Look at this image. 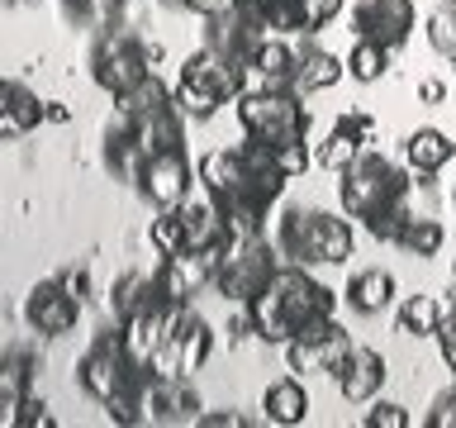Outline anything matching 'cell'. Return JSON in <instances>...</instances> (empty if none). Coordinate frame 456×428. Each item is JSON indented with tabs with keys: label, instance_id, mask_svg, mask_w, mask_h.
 Masks as SVG:
<instances>
[{
	"label": "cell",
	"instance_id": "obj_35",
	"mask_svg": "<svg viewBox=\"0 0 456 428\" xmlns=\"http://www.w3.org/2000/svg\"><path fill=\"white\" fill-rule=\"evenodd\" d=\"M428 428H456V385H447V391L433 395V409H428Z\"/></svg>",
	"mask_w": 456,
	"mask_h": 428
},
{
	"label": "cell",
	"instance_id": "obj_18",
	"mask_svg": "<svg viewBox=\"0 0 456 428\" xmlns=\"http://www.w3.org/2000/svg\"><path fill=\"white\" fill-rule=\"evenodd\" d=\"M242 177H248V167H242L238 148H209L200 157V185H205L214 200H228L242 185Z\"/></svg>",
	"mask_w": 456,
	"mask_h": 428
},
{
	"label": "cell",
	"instance_id": "obj_32",
	"mask_svg": "<svg viewBox=\"0 0 456 428\" xmlns=\"http://www.w3.org/2000/svg\"><path fill=\"white\" fill-rule=\"evenodd\" d=\"M48 424H53V405L28 391L24 405H20V414H14V428H48Z\"/></svg>",
	"mask_w": 456,
	"mask_h": 428
},
{
	"label": "cell",
	"instance_id": "obj_7",
	"mask_svg": "<svg viewBox=\"0 0 456 428\" xmlns=\"http://www.w3.org/2000/svg\"><path fill=\"white\" fill-rule=\"evenodd\" d=\"M352 252H356L352 219H342L333 210H309V234H305L299 267H342Z\"/></svg>",
	"mask_w": 456,
	"mask_h": 428
},
{
	"label": "cell",
	"instance_id": "obj_44",
	"mask_svg": "<svg viewBox=\"0 0 456 428\" xmlns=\"http://www.w3.org/2000/svg\"><path fill=\"white\" fill-rule=\"evenodd\" d=\"M452 77H456V57H452Z\"/></svg>",
	"mask_w": 456,
	"mask_h": 428
},
{
	"label": "cell",
	"instance_id": "obj_24",
	"mask_svg": "<svg viewBox=\"0 0 456 428\" xmlns=\"http://www.w3.org/2000/svg\"><path fill=\"white\" fill-rule=\"evenodd\" d=\"M362 148L366 143L352 134V128H342V124H333V134H328L323 143H319V157H314V162H319L323 171H333V177H342V171H347L356 157H362Z\"/></svg>",
	"mask_w": 456,
	"mask_h": 428
},
{
	"label": "cell",
	"instance_id": "obj_37",
	"mask_svg": "<svg viewBox=\"0 0 456 428\" xmlns=\"http://www.w3.org/2000/svg\"><path fill=\"white\" fill-rule=\"evenodd\" d=\"M437 348H442V362H447L452 381H456V309H447V319L437 328Z\"/></svg>",
	"mask_w": 456,
	"mask_h": 428
},
{
	"label": "cell",
	"instance_id": "obj_22",
	"mask_svg": "<svg viewBox=\"0 0 456 428\" xmlns=\"http://www.w3.org/2000/svg\"><path fill=\"white\" fill-rule=\"evenodd\" d=\"M148 285H152V271H138V267H124L119 276L110 281V291H105V305L114 319H134V309L142 305V295H148Z\"/></svg>",
	"mask_w": 456,
	"mask_h": 428
},
{
	"label": "cell",
	"instance_id": "obj_3",
	"mask_svg": "<svg viewBox=\"0 0 456 428\" xmlns=\"http://www.w3.org/2000/svg\"><path fill=\"white\" fill-rule=\"evenodd\" d=\"M152 77V62H148V38L138 29H105L95 34V48H91V81L100 86L105 95H128L134 86H142Z\"/></svg>",
	"mask_w": 456,
	"mask_h": 428
},
{
	"label": "cell",
	"instance_id": "obj_39",
	"mask_svg": "<svg viewBox=\"0 0 456 428\" xmlns=\"http://www.w3.org/2000/svg\"><path fill=\"white\" fill-rule=\"evenodd\" d=\"M248 424V414H238V409H205L200 414V428H242Z\"/></svg>",
	"mask_w": 456,
	"mask_h": 428
},
{
	"label": "cell",
	"instance_id": "obj_16",
	"mask_svg": "<svg viewBox=\"0 0 456 428\" xmlns=\"http://www.w3.org/2000/svg\"><path fill=\"white\" fill-rule=\"evenodd\" d=\"M342 300H347L352 314H362V319H376V314H385V309L395 305V276H390L385 267H366V271H356V276L347 281Z\"/></svg>",
	"mask_w": 456,
	"mask_h": 428
},
{
	"label": "cell",
	"instance_id": "obj_20",
	"mask_svg": "<svg viewBox=\"0 0 456 428\" xmlns=\"http://www.w3.org/2000/svg\"><path fill=\"white\" fill-rule=\"evenodd\" d=\"M447 309L452 305L442 295H409L404 305H399V333H409V338H437Z\"/></svg>",
	"mask_w": 456,
	"mask_h": 428
},
{
	"label": "cell",
	"instance_id": "obj_9",
	"mask_svg": "<svg viewBox=\"0 0 456 428\" xmlns=\"http://www.w3.org/2000/svg\"><path fill=\"white\" fill-rule=\"evenodd\" d=\"M181 224H185V238H191L195 252H219V257H228V252H233V243H238L233 228H228L224 205H219L209 191L185 200V205H181Z\"/></svg>",
	"mask_w": 456,
	"mask_h": 428
},
{
	"label": "cell",
	"instance_id": "obj_41",
	"mask_svg": "<svg viewBox=\"0 0 456 428\" xmlns=\"http://www.w3.org/2000/svg\"><path fill=\"white\" fill-rule=\"evenodd\" d=\"M48 124H71V105H67V100H48Z\"/></svg>",
	"mask_w": 456,
	"mask_h": 428
},
{
	"label": "cell",
	"instance_id": "obj_40",
	"mask_svg": "<svg viewBox=\"0 0 456 428\" xmlns=\"http://www.w3.org/2000/svg\"><path fill=\"white\" fill-rule=\"evenodd\" d=\"M419 100L423 105H442V100H447V86H442L437 77H423L419 81Z\"/></svg>",
	"mask_w": 456,
	"mask_h": 428
},
{
	"label": "cell",
	"instance_id": "obj_19",
	"mask_svg": "<svg viewBox=\"0 0 456 428\" xmlns=\"http://www.w3.org/2000/svg\"><path fill=\"white\" fill-rule=\"evenodd\" d=\"M209 352H214V328H209V319H200V314L191 309V314H185V324H181V333H176L181 376H195V371L209 362Z\"/></svg>",
	"mask_w": 456,
	"mask_h": 428
},
{
	"label": "cell",
	"instance_id": "obj_10",
	"mask_svg": "<svg viewBox=\"0 0 456 428\" xmlns=\"http://www.w3.org/2000/svg\"><path fill=\"white\" fill-rule=\"evenodd\" d=\"M333 381L347 405H370L385 391V381H390V366H385V357L376 348H352V357L333 371Z\"/></svg>",
	"mask_w": 456,
	"mask_h": 428
},
{
	"label": "cell",
	"instance_id": "obj_12",
	"mask_svg": "<svg viewBox=\"0 0 456 428\" xmlns=\"http://www.w3.org/2000/svg\"><path fill=\"white\" fill-rule=\"evenodd\" d=\"M38 124H48V100L34 95L20 77H10L0 86V134L5 138H24Z\"/></svg>",
	"mask_w": 456,
	"mask_h": 428
},
{
	"label": "cell",
	"instance_id": "obj_6",
	"mask_svg": "<svg viewBox=\"0 0 456 428\" xmlns=\"http://www.w3.org/2000/svg\"><path fill=\"white\" fill-rule=\"evenodd\" d=\"M413 24H419L413 0H356L352 5V34L356 38H376L390 53L409 43Z\"/></svg>",
	"mask_w": 456,
	"mask_h": 428
},
{
	"label": "cell",
	"instance_id": "obj_4",
	"mask_svg": "<svg viewBox=\"0 0 456 428\" xmlns=\"http://www.w3.org/2000/svg\"><path fill=\"white\" fill-rule=\"evenodd\" d=\"M281 262L285 257L276 252L271 238H238L233 252L224 257L214 285H219V295L228 300V305H252V300L271 285V276L281 271Z\"/></svg>",
	"mask_w": 456,
	"mask_h": 428
},
{
	"label": "cell",
	"instance_id": "obj_36",
	"mask_svg": "<svg viewBox=\"0 0 456 428\" xmlns=\"http://www.w3.org/2000/svg\"><path fill=\"white\" fill-rule=\"evenodd\" d=\"M342 5H347V0H299V10H305L309 34H314V29H323V24H333L338 14H342Z\"/></svg>",
	"mask_w": 456,
	"mask_h": 428
},
{
	"label": "cell",
	"instance_id": "obj_33",
	"mask_svg": "<svg viewBox=\"0 0 456 428\" xmlns=\"http://www.w3.org/2000/svg\"><path fill=\"white\" fill-rule=\"evenodd\" d=\"M362 424H366V428H409L413 419H409V409H404V405H395V399H380V405L370 409Z\"/></svg>",
	"mask_w": 456,
	"mask_h": 428
},
{
	"label": "cell",
	"instance_id": "obj_43",
	"mask_svg": "<svg viewBox=\"0 0 456 428\" xmlns=\"http://www.w3.org/2000/svg\"><path fill=\"white\" fill-rule=\"evenodd\" d=\"M437 5H456V0H437Z\"/></svg>",
	"mask_w": 456,
	"mask_h": 428
},
{
	"label": "cell",
	"instance_id": "obj_27",
	"mask_svg": "<svg viewBox=\"0 0 456 428\" xmlns=\"http://www.w3.org/2000/svg\"><path fill=\"white\" fill-rule=\"evenodd\" d=\"M409 219H413V205L404 200V205H385V210H376L370 219H362L366 224V234L376 238V243H404V228H409Z\"/></svg>",
	"mask_w": 456,
	"mask_h": 428
},
{
	"label": "cell",
	"instance_id": "obj_30",
	"mask_svg": "<svg viewBox=\"0 0 456 428\" xmlns=\"http://www.w3.org/2000/svg\"><path fill=\"white\" fill-rule=\"evenodd\" d=\"M57 281H62L67 291L81 300V305H91V300H95V271H91V262H71V267H62V271H57Z\"/></svg>",
	"mask_w": 456,
	"mask_h": 428
},
{
	"label": "cell",
	"instance_id": "obj_25",
	"mask_svg": "<svg viewBox=\"0 0 456 428\" xmlns=\"http://www.w3.org/2000/svg\"><path fill=\"white\" fill-rule=\"evenodd\" d=\"M442 243H447V228H442V214H413L404 228V248L409 257H437Z\"/></svg>",
	"mask_w": 456,
	"mask_h": 428
},
{
	"label": "cell",
	"instance_id": "obj_8",
	"mask_svg": "<svg viewBox=\"0 0 456 428\" xmlns=\"http://www.w3.org/2000/svg\"><path fill=\"white\" fill-rule=\"evenodd\" d=\"M138 191H142V200H148L152 210H181L185 200H191V162H185V152L148 157Z\"/></svg>",
	"mask_w": 456,
	"mask_h": 428
},
{
	"label": "cell",
	"instance_id": "obj_5",
	"mask_svg": "<svg viewBox=\"0 0 456 428\" xmlns=\"http://www.w3.org/2000/svg\"><path fill=\"white\" fill-rule=\"evenodd\" d=\"M20 319L28 324V333H38V338H67L71 328L81 324V300L71 295L57 276L53 281H38L34 291L24 295Z\"/></svg>",
	"mask_w": 456,
	"mask_h": 428
},
{
	"label": "cell",
	"instance_id": "obj_42",
	"mask_svg": "<svg viewBox=\"0 0 456 428\" xmlns=\"http://www.w3.org/2000/svg\"><path fill=\"white\" fill-rule=\"evenodd\" d=\"M447 205H452V214H456V181H452V191H447Z\"/></svg>",
	"mask_w": 456,
	"mask_h": 428
},
{
	"label": "cell",
	"instance_id": "obj_17",
	"mask_svg": "<svg viewBox=\"0 0 456 428\" xmlns=\"http://www.w3.org/2000/svg\"><path fill=\"white\" fill-rule=\"evenodd\" d=\"M456 162V143L442 128H413L404 138V167L409 171H442Z\"/></svg>",
	"mask_w": 456,
	"mask_h": 428
},
{
	"label": "cell",
	"instance_id": "obj_1",
	"mask_svg": "<svg viewBox=\"0 0 456 428\" xmlns=\"http://www.w3.org/2000/svg\"><path fill=\"white\" fill-rule=\"evenodd\" d=\"M409 191H413V171L395 167L385 152H370V148H362V157L338 181V200L352 219H370L385 205H404Z\"/></svg>",
	"mask_w": 456,
	"mask_h": 428
},
{
	"label": "cell",
	"instance_id": "obj_26",
	"mask_svg": "<svg viewBox=\"0 0 456 428\" xmlns=\"http://www.w3.org/2000/svg\"><path fill=\"white\" fill-rule=\"evenodd\" d=\"M148 243L157 248V257H176V252L191 248L185 224H181V210H157V219L148 224Z\"/></svg>",
	"mask_w": 456,
	"mask_h": 428
},
{
	"label": "cell",
	"instance_id": "obj_14",
	"mask_svg": "<svg viewBox=\"0 0 456 428\" xmlns=\"http://www.w3.org/2000/svg\"><path fill=\"white\" fill-rule=\"evenodd\" d=\"M262 419L266 424H281V428H295L309 419V391H305V376H281L262 391Z\"/></svg>",
	"mask_w": 456,
	"mask_h": 428
},
{
	"label": "cell",
	"instance_id": "obj_15",
	"mask_svg": "<svg viewBox=\"0 0 456 428\" xmlns=\"http://www.w3.org/2000/svg\"><path fill=\"white\" fill-rule=\"evenodd\" d=\"M238 95H242L238 81H185V77H176V105H181L185 119H195V124H209L214 114Z\"/></svg>",
	"mask_w": 456,
	"mask_h": 428
},
{
	"label": "cell",
	"instance_id": "obj_13",
	"mask_svg": "<svg viewBox=\"0 0 456 428\" xmlns=\"http://www.w3.org/2000/svg\"><path fill=\"white\" fill-rule=\"evenodd\" d=\"M134 138L138 148L157 157V152H185V114L181 105L171 100L162 110H148V114H134Z\"/></svg>",
	"mask_w": 456,
	"mask_h": 428
},
{
	"label": "cell",
	"instance_id": "obj_28",
	"mask_svg": "<svg viewBox=\"0 0 456 428\" xmlns=\"http://www.w3.org/2000/svg\"><path fill=\"white\" fill-rule=\"evenodd\" d=\"M428 43L442 57H456V5H437L428 14Z\"/></svg>",
	"mask_w": 456,
	"mask_h": 428
},
{
	"label": "cell",
	"instance_id": "obj_31",
	"mask_svg": "<svg viewBox=\"0 0 456 428\" xmlns=\"http://www.w3.org/2000/svg\"><path fill=\"white\" fill-rule=\"evenodd\" d=\"M224 338H228V348H242L248 338H256V324H252V309H248V305H233V309H228Z\"/></svg>",
	"mask_w": 456,
	"mask_h": 428
},
{
	"label": "cell",
	"instance_id": "obj_34",
	"mask_svg": "<svg viewBox=\"0 0 456 428\" xmlns=\"http://www.w3.org/2000/svg\"><path fill=\"white\" fill-rule=\"evenodd\" d=\"M276 167L285 171V177H305L309 171V138L305 143H285V148H276Z\"/></svg>",
	"mask_w": 456,
	"mask_h": 428
},
{
	"label": "cell",
	"instance_id": "obj_21",
	"mask_svg": "<svg viewBox=\"0 0 456 428\" xmlns=\"http://www.w3.org/2000/svg\"><path fill=\"white\" fill-rule=\"evenodd\" d=\"M342 71H347V62H342V57H333L328 48H319V43L299 48V95H314V91L338 86Z\"/></svg>",
	"mask_w": 456,
	"mask_h": 428
},
{
	"label": "cell",
	"instance_id": "obj_2",
	"mask_svg": "<svg viewBox=\"0 0 456 428\" xmlns=\"http://www.w3.org/2000/svg\"><path fill=\"white\" fill-rule=\"evenodd\" d=\"M238 124L242 134L266 143V148H285V143H305L314 128V114L299 91H242L238 95Z\"/></svg>",
	"mask_w": 456,
	"mask_h": 428
},
{
	"label": "cell",
	"instance_id": "obj_29",
	"mask_svg": "<svg viewBox=\"0 0 456 428\" xmlns=\"http://www.w3.org/2000/svg\"><path fill=\"white\" fill-rule=\"evenodd\" d=\"M352 348H356V342H352V333H347V328H333V333H328L323 342H319V357H323V376H333V371L342 366V362H347V357H352Z\"/></svg>",
	"mask_w": 456,
	"mask_h": 428
},
{
	"label": "cell",
	"instance_id": "obj_23",
	"mask_svg": "<svg viewBox=\"0 0 456 428\" xmlns=\"http://www.w3.org/2000/svg\"><path fill=\"white\" fill-rule=\"evenodd\" d=\"M385 71H390V48L376 43V38H356L352 53H347V77L370 86V81H380Z\"/></svg>",
	"mask_w": 456,
	"mask_h": 428
},
{
	"label": "cell",
	"instance_id": "obj_11",
	"mask_svg": "<svg viewBox=\"0 0 456 428\" xmlns=\"http://www.w3.org/2000/svg\"><path fill=\"white\" fill-rule=\"evenodd\" d=\"M205 399L191 376H157L148 391V424H200Z\"/></svg>",
	"mask_w": 456,
	"mask_h": 428
},
{
	"label": "cell",
	"instance_id": "obj_38",
	"mask_svg": "<svg viewBox=\"0 0 456 428\" xmlns=\"http://www.w3.org/2000/svg\"><path fill=\"white\" fill-rule=\"evenodd\" d=\"M333 124H342V128H352V134L362 138V143H370V138H376V119H370L366 110H347V114H338Z\"/></svg>",
	"mask_w": 456,
	"mask_h": 428
}]
</instances>
